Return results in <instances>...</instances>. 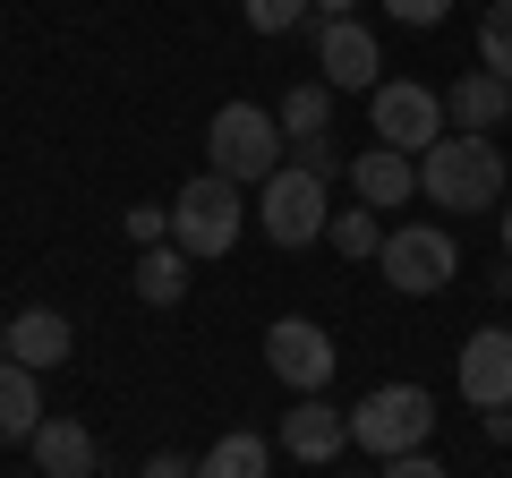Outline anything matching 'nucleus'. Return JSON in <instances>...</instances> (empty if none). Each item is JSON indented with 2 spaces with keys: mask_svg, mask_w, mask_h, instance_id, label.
Here are the masks:
<instances>
[{
  "mask_svg": "<svg viewBox=\"0 0 512 478\" xmlns=\"http://www.w3.org/2000/svg\"><path fill=\"white\" fill-rule=\"evenodd\" d=\"M512 171L504 154H495V137H470V129H444L436 146L419 154V197L427 205H453V214H487V205H504Z\"/></svg>",
  "mask_w": 512,
  "mask_h": 478,
  "instance_id": "nucleus-1",
  "label": "nucleus"
},
{
  "mask_svg": "<svg viewBox=\"0 0 512 478\" xmlns=\"http://www.w3.org/2000/svg\"><path fill=\"white\" fill-rule=\"evenodd\" d=\"M282 154H291V137H282V120L265 103H222L205 120V171H222L239 188H265L282 171Z\"/></svg>",
  "mask_w": 512,
  "mask_h": 478,
  "instance_id": "nucleus-2",
  "label": "nucleus"
},
{
  "mask_svg": "<svg viewBox=\"0 0 512 478\" xmlns=\"http://www.w3.org/2000/svg\"><path fill=\"white\" fill-rule=\"evenodd\" d=\"M239 231H248V188L222 171H197L171 197V248H188V257H231Z\"/></svg>",
  "mask_w": 512,
  "mask_h": 478,
  "instance_id": "nucleus-3",
  "label": "nucleus"
},
{
  "mask_svg": "<svg viewBox=\"0 0 512 478\" xmlns=\"http://www.w3.org/2000/svg\"><path fill=\"white\" fill-rule=\"evenodd\" d=\"M427 436H436V393L427 385H376L359 410H350V444L376 453V461L427 453Z\"/></svg>",
  "mask_w": 512,
  "mask_h": 478,
  "instance_id": "nucleus-4",
  "label": "nucleus"
},
{
  "mask_svg": "<svg viewBox=\"0 0 512 478\" xmlns=\"http://www.w3.org/2000/svg\"><path fill=\"white\" fill-rule=\"evenodd\" d=\"M376 274L393 282L402 299H436L444 282L461 274V248H453V231H444V222H393V231H384V248H376Z\"/></svg>",
  "mask_w": 512,
  "mask_h": 478,
  "instance_id": "nucleus-5",
  "label": "nucleus"
},
{
  "mask_svg": "<svg viewBox=\"0 0 512 478\" xmlns=\"http://www.w3.org/2000/svg\"><path fill=\"white\" fill-rule=\"evenodd\" d=\"M325 171H308V163H282L274 180L256 188V231L274 239V248H308V239H325Z\"/></svg>",
  "mask_w": 512,
  "mask_h": 478,
  "instance_id": "nucleus-6",
  "label": "nucleus"
},
{
  "mask_svg": "<svg viewBox=\"0 0 512 478\" xmlns=\"http://www.w3.org/2000/svg\"><path fill=\"white\" fill-rule=\"evenodd\" d=\"M265 368L291 393H325L333 368H342V350H333V333L316 325V316H274V325H265Z\"/></svg>",
  "mask_w": 512,
  "mask_h": 478,
  "instance_id": "nucleus-7",
  "label": "nucleus"
},
{
  "mask_svg": "<svg viewBox=\"0 0 512 478\" xmlns=\"http://www.w3.org/2000/svg\"><path fill=\"white\" fill-rule=\"evenodd\" d=\"M367 120H376V146L427 154V146L444 137V94H427V86H410V77H393V86L367 94Z\"/></svg>",
  "mask_w": 512,
  "mask_h": 478,
  "instance_id": "nucleus-8",
  "label": "nucleus"
},
{
  "mask_svg": "<svg viewBox=\"0 0 512 478\" xmlns=\"http://www.w3.org/2000/svg\"><path fill=\"white\" fill-rule=\"evenodd\" d=\"M308 43H316V69H325L333 94H376L384 86V52L359 18H308Z\"/></svg>",
  "mask_w": 512,
  "mask_h": 478,
  "instance_id": "nucleus-9",
  "label": "nucleus"
},
{
  "mask_svg": "<svg viewBox=\"0 0 512 478\" xmlns=\"http://www.w3.org/2000/svg\"><path fill=\"white\" fill-rule=\"evenodd\" d=\"M461 402L470 410H512V325H478L461 342Z\"/></svg>",
  "mask_w": 512,
  "mask_h": 478,
  "instance_id": "nucleus-10",
  "label": "nucleus"
},
{
  "mask_svg": "<svg viewBox=\"0 0 512 478\" xmlns=\"http://www.w3.org/2000/svg\"><path fill=\"white\" fill-rule=\"evenodd\" d=\"M350 444V410H333L325 393H299L291 410H282V453L308 461V470H333V453Z\"/></svg>",
  "mask_w": 512,
  "mask_h": 478,
  "instance_id": "nucleus-11",
  "label": "nucleus"
},
{
  "mask_svg": "<svg viewBox=\"0 0 512 478\" xmlns=\"http://www.w3.org/2000/svg\"><path fill=\"white\" fill-rule=\"evenodd\" d=\"M444 120H453V129H470V137L504 129V120H512V86H504L495 69H461L453 94H444Z\"/></svg>",
  "mask_w": 512,
  "mask_h": 478,
  "instance_id": "nucleus-12",
  "label": "nucleus"
},
{
  "mask_svg": "<svg viewBox=\"0 0 512 478\" xmlns=\"http://www.w3.org/2000/svg\"><path fill=\"white\" fill-rule=\"evenodd\" d=\"M69 350H77V333H69V316H60V308H26V316H9V359H18V368L52 376Z\"/></svg>",
  "mask_w": 512,
  "mask_h": 478,
  "instance_id": "nucleus-13",
  "label": "nucleus"
},
{
  "mask_svg": "<svg viewBox=\"0 0 512 478\" xmlns=\"http://www.w3.org/2000/svg\"><path fill=\"white\" fill-rule=\"evenodd\" d=\"M350 188H359V205H410L419 197V154H393V146H367L359 163H350Z\"/></svg>",
  "mask_w": 512,
  "mask_h": 478,
  "instance_id": "nucleus-14",
  "label": "nucleus"
},
{
  "mask_svg": "<svg viewBox=\"0 0 512 478\" xmlns=\"http://www.w3.org/2000/svg\"><path fill=\"white\" fill-rule=\"evenodd\" d=\"M26 453H35V478H94V427L43 419L35 436H26Z\"/></svg>",
  "mask_w": 512,
  "mask_h": 478,
  "instance_id": "nucleus-15",
  "label": "nucleus"
},
{
  "mask_svg": "<svg viewBox=\"0 0 512 478\" xmlns=\"http://www.w3.org/2000/svg\"><path fill=\"white\" fill-rule=\"evenodd\" d=\"M35 427H43V376L0 359V444H26Z\"/></svg>",
  "mask_w": 512,
  "mask_h": 478,
  "instance_id": "nucleus-16",
  "label": "nucleus"
},
{
  "mask_svg": "<svg viewBox=\"0 0 512 478\" xmlns=\"http://www.w3.org/2000/svg\"><path fill=\"white\" fill-rule=\"evenodd\" d=\"M197 478H274V444L256 436V427H231V436H214V444H205Z\"/></svg>",
  "mask_w": 512,
  "mask_h": 478,
  "instance_id": "nucleus-17",
  "label": "nucleus"
},
{
  "mask_svg": "<svg viewBox=\"0 0 512 478\" xmlns=\"http://www.w3.org/2000/svg\"><path fill=\"white\" fill-rule=\"evenodd\" d=\"M137 299H146V308H171V299H188V248H171V239L137 248Z\"/></svg>",
  "mask_w": 512,
  "mask_h": 478,
  "instance_id": "nucleus-18",
  "label": "nucleus"
},
{
  "mask_svg": "<svg viewBox=\"0 0 512 478\" xmlns=\"http://www.w3.org/2000/svg\"><path fill=\"white\" fill-rule=\"evenodd\" d=\"M274 120H282V137H325V129H333V86H325V77L291 86V94H282V111H274Z\"/></svg>",
  "mask_w": 512,
  "mask_h": 478,
  "instance_id": "nucleus-19",
  "label": "nucleus"
},
{
  "mask_svg": "<svg viewBox=\"0 0 512 478\" xmlns=\"http://www.w3.org/2000/svg\"><path fill=\"white\" fill-rule=\"evenodd\" d=\"M325 239L342 248V257H376V248H384V214H376V205H342V214L325 222Z\"/></svg>",
  "mask_w": 512,
  "mask_h": 478,
  "instance_id": "nucleus-20",
  "label": "nucleus"
},
{
  "mask_svg": "<svg viewBox=\"0 0 512 478\" xmlns=\"http://www.w3.org/2000/svg\"><path fill=\"white\" fill-rule=\"evenodd\" d=\"M478 69H495L512 86V0H495L487 18H478Z\"/></svg>",
  "mask_w": 512,
  "mask_h": 478,
  "instance_id": "nucleus-21",
  "label": "nucleus"
},
{
  "mask_svg": "<svg viewBox=\"0 0 512 478\" xmlns=\"http://www.w3.org/2000/svg\"><path fill=\"white\" fill-rule=\"evenodd\" d=\"M239 18H248L256 35H299V26L316 18V0H239Z\"/></svg>",
  "mask_w": 512,
  "mask_h": 478,
  "instance_id": "nucleus-22",
  "label": "nucleus"
},
{
  "mask_svg": "<svg viewBox=\"0 0 512 478\" xmlns=\"http://www.w3.org/2000/svg\"><path fill=\"white\" fill-rule=\"evenodd\" d=\"M120 231L137 239V248H154V239H171V205H128V214H120Z\"/></svg>",
  "mask_w": 512,
  "mask_h": 478,
  "instance_id": "nucleus-23",
  "label": "nucleus"
},
{
  "mask_svg": "<svg viewBox=\"0 0 512 478\" xmlns=\"http://www.w3.org/2000/svg\"><path fill=\"white\" fill-rule=\"evenodd\" d=\"M282 163H308V171H325V180H333V171H342V154H333V129H325V137H291V154H282Z\"/></svg>",
  "mask_w": 512,
  "mask_h": 478,
  "instance_id": "nucleus-24",
  "label": "nucleus"
},
{
  "mask_svg": "<svg viewBox=\"0 0 512 478\" xmlns=\"http://www.w3.org/2000/svg\"><path fill=\"white\" fill-rule=\"evenodd\" d=\"M384 18H393V26H444V18H453V0H384Z\"/></svg>",
  "mask_w": 512,
  "mask_h": 478,
  "instance_id": "nucleus-25",
  "label": "nucleus"
},
{
  "mask_svg": "<svg viewBox=\"0 0 512 478\" xmlns=\"http://www.w3.org/2000/svg\"><path fill=\"white\" fill-rule=\"evenodd\" d=\"M376 478H453V470H444V461H427V453H393Z\"/></svg>",
  "mask_w": 512,
  "mask_h": 478,
  "instance_id": "nucleus-26",
  "label": "nucleus"
},
{
  "mask_svg": "<svg viewBox=\"0 0 512 478\" xmlns=\"http://www.w3.org/2000/svg\"><path fill=\"white\" fill-rule=\"evenodd\" d=\"M137 478H197V461H180V453H154Z\"/></svg>",
  "mask_w": 512,
  "mask_h": 478,
  "instance_id": "nucleus-27",
  "label": "nucleus"
},
{
  "mask_svg": "<svg viewBox=\"0 0 512 478\" xmlns=\"http://www.w3.org/2000/svg\"><path fill=\"white\" fill-rule=\"evenodd\" d=\"M495 214H504V265H512V188H504V205H495Z\"/></svg>",
  "mask_w": 512,
  "mask_h": 478,
  "instance_id": "nucleus-28",
  "label": "nucleus"
},
{
  "mask_svg": "<svg viewBox=\"0 0 512 478\" xmlns=\"http://www.w3.org/2000/svg\"><path fill=\"white\" fill-rule=\"evenodd\" d=\"M350 9H359V0H316V18H350Z\"/></svg>",
  "mask_w": 512,
  "mask_h": 478,
  "instance_id": "nucleus-29",
  "label": "nucleus"
},
{
  "mask_svg": "<svg viewBox=\"0 0 512 478\" xmlns=\"http://www.w3.org/2000/svg\"><path fill=\"white\" fill-rule=\"evenodd\" d=\"M0 359H9V325H0Z\"/></svg>",
  "mask_w": 512,
  "mask_h": 478,
  "instance_id": "nucleus-30",
  "label": "nucleus"
}]
</instances>
